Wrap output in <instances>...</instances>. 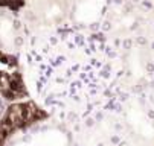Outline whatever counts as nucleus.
<instances>
[{
  "instance_id": "nucleus-4",
  "label": "nucleus",
  "mask_w": 154,
  "mask_h": 146,
  "mask_svg": "<svg viewBox=\"0 0 154 146\" xmlns=\"http://www.w3.org/2000/svg\"><path fill=\"white\" fill-rule=\"evenodd\" d=\"M0 146H2V145H0Z\"/></svg>"
},
{
  "instance_id": "nucleus-2",
  "label": "nucleus",
  "mask_w": 154,
  "mask_h": 146,
  "mask_svg": "<svg viewBox=\"0 0 154 146\" xmlns=\"http://www.w3.org/2000/svg\"><path fill=\"white\" fill-rule=\"evenodd\" d=\"M0 93L8 99H15L26 93L18 64L2 49H0Z\"/></svg>"
},
{
  "instance_id": "nucleus-3",
  "label": "nucleus",
  "mask_w": 154,
  "mask_h": 146,
  "mask_svg": "<svg viewBox=\"0 0 154 146\" xmlns=\"http://www.w3.org/2000/svg\"><path fill=\"white\" fill-rule=\"evenodd\" d=\"M21 5L20 0H0V6L3 8H11V9H15Z\"/></svg>"
},
{
  "instance_id": "nucleus-1",
  "label": "nucleus",
  "mask_w": 154,
  "mask_h": 146,
  "mask_svg": "<svg viewBox=\"0 0 154 146\" xmlns=\"http://www.w3.org/2000/svg\"><path fill=\"white\" fill-rule=\"evenodd\" d=\"M43 113L34 105L32 102H17L5 111L3 117L0 119V145L3 146V142L8 136L23 130L34 122L40 120Z\"/></svg>"
}]
</instances>
